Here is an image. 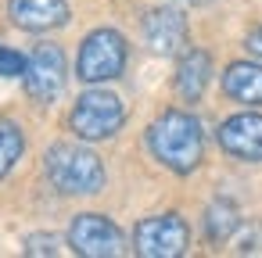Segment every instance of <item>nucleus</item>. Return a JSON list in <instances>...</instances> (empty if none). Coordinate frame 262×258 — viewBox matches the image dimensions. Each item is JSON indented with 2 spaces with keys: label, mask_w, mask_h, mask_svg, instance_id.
<instances>
[{
  "label": "nucleus",
  "mask_w": 262,
  "mask_h": 258,
  "mask_svg": "<svg viewBox=\"0 0 262 258\" xmlns=\"http://www.w3.org/2000/svg\"><path fill=\"white\" fill-rule=\"evenodd\" d=\"M8 18L26 33H51L69 22V0H8Z\"/></svg>",
  "instance_id": "9d476101"
},
{
  "label": "nucleus",
  "mask_w": 262,
  "mask_h": 258,
  "mask_svg": "<svg viewBox=\"0 0 262 258\" xmlns=\"http://www.w3.org/2000/svg\"><path fill=\"white\" fill-rule=\"evenodd\" d=\"M26 65H29L26 54H18L15 47H0V76H4V79H18V76H26Z\"/></svg>",
  "instance_id": "2eb2a0df"
},
{
  "label": "nucleus",
  "mask_w": 262,
  "mask_h": 258,
  "mask_svg": "<svg viewBox=\"0 0 262 258\" xmlns=\"http://www.w3.org/2000/svg\"><path fill=\"white\" fill-rule=\"evenodd\" d=\"M190 247V226L180 212L147 215L133 229V251L144 258H180Z\"/></svg>",
  "instance_id": "39448f33"
},
{
  "label": "nucleus",
  "mask_w": 262,
  "mask_h": 258,
  "mask_svg": "<svg viewBox=\"0 0 262 258\" xmlns=\"http://www.w3.org/2000/svg\"><path fill=\"white\" fill-rule=\"evenodd\" d=\"M215 140L237 161H248V165L262 161V115L258 111H241V115L223 119L219 129H215Z\"/></svg>",
  "instance_id": "6e6552de"
},
{
  "label": "nucleus",
  "mask_w": 262,
  "mask_h": 258,
  "mask_svg": "<svg viewBox=\"0 0 262 258\" xmlns=\"http://www.w3.org/2000/svg\"><path fill=\"white\" fill-rule=\"evenodd\" d=\"M187 36H190V29H187V15L180 8L162 4L144 15V40L155 54H162V58L180 54L187 47Z\"/></svg>",
  "instance_id": "1a4fd4ad"
},
{
  "label": "nucleus",
  "mask_w": 262,
  "mask_h": 258,
  "mask_svg": "<svg viewBox=\"0 0 262 258\" xmlns=\"http://www.w3.org/2000/svg\"><path fill=\"white\" fill-rule=\"evenodd\" d=\"M219 86H223V93L230 101L262 108V65L258 61H233V65H226Z\"/></svg>",
  "instance_id": "9b49d317"
},
{
  "label": "nucleus",
  "mask_w": 262,
  "mask_h": 258,
  "mask_svg": "<svg viewBox=\"0 0 262 258\" xmlns=\"http://www.w3.org/2000/svg\"><path fill=\"white\" fill-rule=\"evenodd\" d=\"M22 154H26V133H22V126L11 122V119H0V179L18 165Z\"/></svg>",
  "instance_id": "4468645a"
},
{
  "label": "nucleus",
  "mask_w": 262,
  "mask_h": 258,
  "mask_svg": "<svg viewBox=\"0 0 262 258\" xmlns=\"http://www.w3.org/2000/svg\"><path fill=\"white\" fill-rule=\"evenodd\" d=\"M43 172L51 179V186L65 197H90L97 190H104V161L83 147V144H51L43 154Z\"/></svg>",
  "instance_id": "f03ea898"
},
{
  "label": "nucleus",
  "mask_w": 262,
  "mask_h": 258,
  "mask_svg": "<svg viewBox=\"0 0 262 258\" xmlns=\"http://www.w3.org/2000/svg\"><path fill=\"white\" fill-rule=\"evenodd\" d=\"M241 229V212L230 197H215L208 208H205V237L212 244H226L233 233Z\"/></svg>",
  "instance_id": "ddd939ff"
},
{
  "label": "nucleus",
  "mask_w": 262,
  "mask_h": 258,
  "mask_svg": "<svg viewBox=\"0 0 262 258\" xmlns=\"http://www.w3.org/2000/svg\"><path fill=\"white\" fill-rule=\"evenodd\" d=\"M147 147L155 161H162L176 176H190L201 158H205V129L198 115L183 108H165L151 126H147Z\"/></svg>",
  "instance_id": "f257e3e1"
},
{
  "label": "nucleus",
  "mask_w": 262,
  "mask_h": 258,
  "mask_svg": "<svg viewBox=\"0 0 262 258\" xmlns=\"http://www.w3.org/2000/svg\"><path fill=\"white\" fill-rule=\"evenodd\" d=\"M69 247L83 258H115L126 251V237L108 215L83 212L69 222Z\"/></svg>",
  "instance_id": "423d86ee"
},
{
  "label": "nucleus",
  "mask_w": 262,
  "mask_h": 258,
  "mask_svg": "<svg viewBox=\"0 0 262 258\" xmlns=\"http://www.w3.org/2000/svg\"><path fill=\"white\" fill-rule=\"evenodd\" d=\"M244 47H248V51H251V54H255V58L262 61V26H255V29L248 33V40H244Z\"/></svg>",
  "instance_id": "a211bd4d"
},
{
  "label": "nucleus",
  "mask_w": 262,
  "mask_h": 258,
  "mask_svg": "<svg viewBox=\"0 0 262 258\" xmlns=\"http://www.w3.org/2000/svg\"><path fill=\"white\" fill-rule=\"evenodd\" d=\"M26 254H58V237L54 233H33V237H26Z\"/></svg>",
  "instance_id": "dca6fc26"
},
{
  "label": "nucleus",
  "mask_w": 262,
  "mask_h": 258,
  "mask_svg": "<svg viewBox=\"0 0 262 258\" xmlns=\"http://www.w3.org/2000/svg\"><path fill=\"white\" fill-rule=\"evenodd\" d=\"M208 79H212V58H208V51L190 47V51L180 58V65H176V93H180L187 104H194V101H201V93L208 90Z\"/></svg>",
  "instance_id": "f8f14e48"
},
{
  "label": "nucleus",
  "mask_w": 262,
  "mask_h": 258,
  "mask_svg": "<svg viewBox=\"0 0 262 258\" xmlns=\"http://www.w3.org/2000/svg\"><path fill=\"white\" fill-rule=\"evenodd\" d=\"M126 58H129V47H126V36L119 29H94L79 43L76 76L83 83H112L122 76Z\"/></svg>",
  "instance_id": "20e7f679"
},
{
  "label": "nucleus",
  "mask_w": 262,
  "mask_h": 258,
  "mask_svg": "<svg viewBox=\"0 0 262 258\" xmlns=\"http://www.w3.org/2000/svg\"><path fill=\"white\" fill-rule=\"evenodd\" d=\"M237 251H241V254H262V226H251V229L237 240Z\"/></svg>",
  "instance_id": "f3484780"
},
{
  "label": "nucleus",
  "mask_w": 262,
  "mask_h": 258,
  "mask_svg": "<svg viewBox=\"0 0 262 258\" xmlns=\"http://www.w3.org/2000/svg\"><path fill=\"white\" fill-rule=\"evenodd\" d=\"M65 76H69V68H65L61 47H58V43H36L33 54H29L26 76H22V79H26L29 101H36V104L58 101L61 90H65Z\"/></svg>",
  "instance_id": "0eeeda50"
},
{
  "label": "nucleus",
  "mask_w": 262,
  "mask_h": 258,
  "mask_svg": "<svg viewBox=\"0 0 262 258\" xmlns=\"http://www.w3.org/2000/svg\"><path fill=\"white\" fill-rule=\"evenodd\" d=\"M126 122V104L112 90H86L76 97L69 111V129L79 140H108L122 129Z\"/></svg>",
  "instance_id": "7ed1b4c3"
}]
</instances>
